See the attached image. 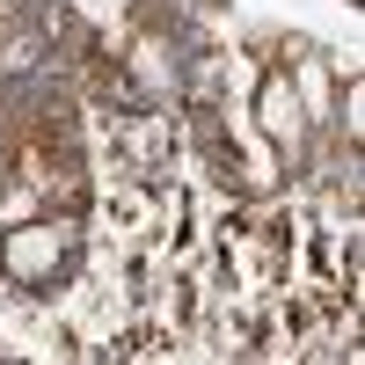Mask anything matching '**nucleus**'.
<instances>
[{"label": "nucleus", "instance_id": "7ed1b4c3", "mask_svg": "<svg viewBox=\"0 0 365 365\" xmlns=\"http://www.w3.org/2000/svg\"><path fill=\"white\" fill-rule=\"evenodd\" d=\"M73 8V22H88V29H125L132 15H139V0H66Z\"/></svg>", "mask_w": 365, "mask_h": 365}, {"label": "nucleus", "instance_id": "f257e3e1", "mask_svg": "<svg viewBox=\"0 0 365 365\" xmlns=\"http://www.w3.org/2000/svg\"><path fill=\"white\" fill-rule=\"evenodd\" d=\"M73 263H81V234L66 220H51V212H29V220H15L0 234V270L22 292H58L73 278Z\"/></svg>", "mask_w": 365, "mask_h": 365}, {"label": "nucleus", "instance_id": "423d86ee", "mask_svg": "<svg viewBox=\"0 0 365 365\" xmlns=\"http://www.w3.org/2000/svg\"><path fill=\"white\" fill-rule=\"evenodd\" d=\"M29 212H37V197H29V190H8V197H0V227H15V220H29Z\"/></svg>", "mask_w": 365, "mask_h": 365}, {"label": "nucleus", "instance_id": "20e7f679", "mask_svg": "<svg viewBox=\"0 0 365 365\" xmlns=\"http://www.w3.org/2000/svg\"><path fill=\"white\" fill-rule=\"evenodd\" d=\"M37 51H44V29H15V37L0 44V73H29Z\"/></svg>", "mask_w": 365, "mask_h": 365}, {"label": "nucleus", "instance_id": "f03ea898", "mask_svg": "<svg viewBox=\"0 0 365 365\" xmlns=\"http://www.w3.org/2000/svg\"><path fill=\"white\" fill-rule=\"evenodd\" d=\"M256 125H263V139L285 154V168H307L314 117H307V96L292 88V73H285V66H270V73L256 81Z\"/></svg>", "mask_w": 365, "mask_h": 365}, {"label": "nucleus", "instance_id": "39448f33", "mask_svg": "<svg viewBox=\"0 0 365 365\" xmlns=\"http://www.w3.org/2000/svg\"><path fill=\"white\" fill-rule=\"evenodd\" d=\"M344 139H351V146L365 139V81H358V73H344Z\"/></svg>", "mask_w": 365, "mask_h": 365}]
</instances>
